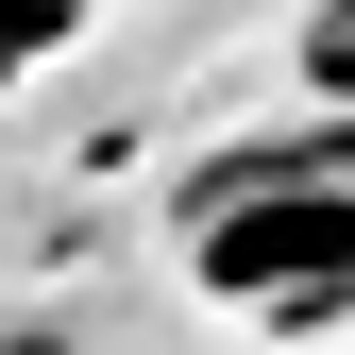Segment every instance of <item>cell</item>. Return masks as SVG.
Returning a JSON list of instances; mask_svg holds the SVG:
<instances>
[{
  "instance_id": "cell-3",
  "label": "cell",
  "mask_w": 355,
  "mask_h": 355,
  "mask_svg": "<svg viewBox=\"0 0 355 355\" xmlns=\"http://www.w3.org/2000/svg\"><path fill=\"white\" fill-rule=\"evenodd\" d=\"M322 85H338V102H355V0H338V17H322Z\"/></svg>"
},
{
  "instance_id": "cell-4",
  "label": "cell",
  "mask_w": 355,
  "mask_h": 355,
  "mask_svg": "<svg viewBox=\"0 0 355 355\" xmlns=\"http://www.w3.org/2000/svg\"><path fill=\"white\" fill-rule=\"evenodd\" d=\"M0 355H85V338H51V322H17V338H0Z\"/></svg>"
},
{
  "instance_id": "cell-2",
  "label": "cell",
  "mask_w": 355,
  "mask_h": 355,
  "mask_svg": "<svg viewBox=\"0 0 355 355\" xmlns=\"http://www.w3.org/2000/svg\"><path fill=\"white\" fill-rule=\"evenodd\" d=\"M68 34H85V0H0V85H17L34 51H68Z\"/></svg>"
},
{
  "instance_id": "cell-1",
  "label": "cell",
  "mask_w": 355,
  "mask_h": 355,
  "mask_svg": "<svg viewBox=\"0 0 355 355\" xmlns=\"http://www.w3.org/2000/svg\"><path fill=\"white\" fill-rule=\"evenodd\" d=\"M187 271L237 304V322H322V304H355V187H338V136L220 153L203 187H187Z\"/></svg>"
}]
</instances>
